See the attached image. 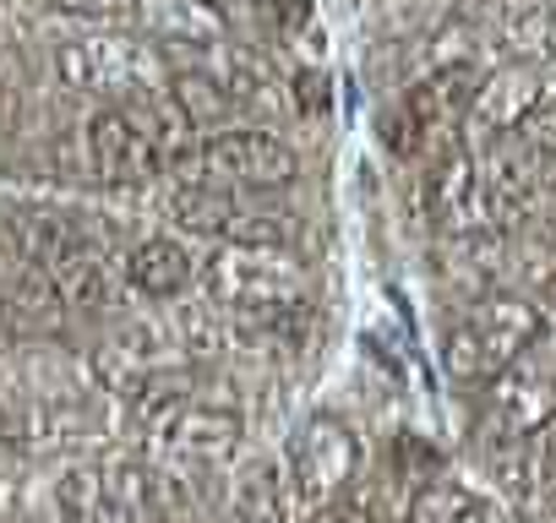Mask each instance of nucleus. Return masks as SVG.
<instances>
[{"instance_id":"obj_20","label":"nucleus","mask_w":556,"mask_h":523,"mask_svg":"<svg viewBox=\"0 0 556 523\" xmlns=\"http://www.w3.org/2000/svg\"><path fill=\"white\" fill-rule=\"evenodd\" d=\"M540 474L551 480V490H556V420L540 431Z\"/></svg>"},{"instance_id":"obj_6","label":"nucleus","mask_w":556,"mask_h":523,"mask_svg":"<svg viewBox=\"0 0 556 523\" xmlns=\"http://www.w3.org/2000/svg\"><path fill=\"white\" fill-rule=\"evenodd\" d=\"M491 196L502 202L507 218L529 213L545 191H556V110H534L529 120H518L507 137L480 142L475 153Z\"/></svg>"},{"instance_id":"obj_5","label":"nucleus","mask_w":556,"mask_h":523,"mask_svg":"<svg viewBox=\"0 0 556 523\" xmlns=\"http://www.w3.org/2000/svg\"><path fill=\"white\" fill-rule=\"evenodd\" d=\"M475 88H480V72L469 61H453V66H437L431 77H420L388 115V148L399 158H426L437 148L447 153L453 131L469 120Z\"/></svg>"},{"instance_id":"obj_21","label":"nucleus","mask_w":556,"mask_h":523,"mask_svg":"<svg viewBox=\"0 0 556 523\" xmlns=\"http://www.w3.org/2000/svg\"><path fill=\"white\" fill-rule=\"evenodd\" d=\"M202 7H213V12H218V7H229V0H202Z\"/></svg>"},{"instance_id":"obj_9","label":"nucleus","mask_w":556,"mask_h":523,"mask_svg":"<svg viewBox=\"0 0 556 523\" xmlns=\"http://www.w3.org/2000/svg\"><path fill=\"white\" fill-rule=\"evenodd\" d=\"M485 414L502 436H534L556 420V328H545L502 377L485 382Z\"/></svg>"},{"instance_id":"obj_4","label":"nucleus","mask_w":556,"mask_h":523,"mask_svg":"<svg viewBox=\"0 0 556 523\" xmlns=\"http://www.w3.org/2000/svg\"><path fill=\"white\" fill-rule=\"evenodd\" d=\"M273 191H224L202 180H180L169 191V213L180 229L207 234L218 245H290L295 213L267 202Z\"/></svg>"},{"instance_id":"obj_11","label":"nucleus","mask_w":556,"mask_h":523,"mask_svg":"<svg viewBox=\"0 0 556 523\" xmlns=\"http://www.w3.org/2000/svg\"><path fill=\"white\" fill-rule=\"evenodd\" d=\"M426 202H431V218L453 240L458 234H491L496 218H507L502 202L491 196V186H485V175H480V164H475L469 148H447L437 158V169L426 180Z\"/></svg>"},{"instance_id":"obj_7","label":"nucleus","mask_w":556,"mask_h":523,"mask_svg":"<svg viewBox=\"0 0 556 523\" xmlns=\"http://www.w3.org/2000/svg\"><path fill=\"white\" fill-rule=\"evenodd\" d=\"M295 175H301V158L290 142H278L273 131H256V126H224L197 142L180 180H202L224 191H285L295 186Z\"/></svg>"},{"instance_id":"obj_13","label":"nucleus","mask_w":556,"mask_h":523,"mask_svg":"<svg viewBox=\"0 0 556 523\" xmlns=\"http://www.w3.org/2000/svg\"><path fill=\"white\" fill-rule=\"evenodd\" d=\"M197 273H202V262L175 234H148L121 256V284L142 301H175L197 284Z\"/></svg>"},{"instance_id":"obj_2","label":"nucleus","mask_w":556,"mask_h":523,"mask_svg":"<svg viewBox=\"0 0 556 523\" xmlns=\"http://www.w3.org/2000/svg\"><path fill=\"white\" fill-rule=\"evenodd\" d=\"M50 72L61 88L104 99V104H131V99H153L169 88L175 66L164 61V50L131 28H93L77 39H61L50 55Z\"/></svg>"},{"instance_id":"obj_17","label":"nucleus","mask_w":556,"mask_h":523,"mask_svg":"<svg viewBox=\"0 0 556 523\" xmlns=\"http://www.w3.org/2000/svg\"><path fill=\"white\" fill-rule=\"evenodd\" d=\"M240 7L262 34H278V39H290L312 23V0H240Z\"/></svg>"},{"instance_id":"obj_18","label":"nucleus","mask_w":556,"mask_h":523,"mask_svg":"<svg viewBox=\"0 0 556 523\" xmlns=\"http://www.w3.org/2000/svg\"><path fill=\"white\" fill-rule=\"evenodd\" d=\"M229 523H285V496H278V480H273V474H256V480L240 490Z\"/></svg>"},{"instance_id":"obj_8","label":"nucleus","mask_w":556,"mask_h":523,"mask_svg":"<svg viewBox=\"0 0 556 523\" xmlns=\"http://www.w3.org/2000/svg\"><path fill=\"white\" fill-rule=\"evenodd\" d=\"M83 158H88L93 180H104V186H148V180H159L164 158H159V142H153L142 99L93 110L83 120Z\"/></svg>"},{"instance_id":"obj_15","label":"nucleus","mask_w":556,"mask_h":523,"mask_svg":"<svg viewBox=\"0 0 556 523\" xmlns=\"http://www.w3.org/2000/svg\"><path fill=\"white\" fill-rule=\"evenodd\" d=\"M404 523H491V507L453 480H431V485L415 490Z\"/></svg>"},{"instance_id":"obj_16","label":"nucleus","mask_w":556,"mask_h":523,"mask_svg":"<svg viewBox=\"0 0 556 523\" xmlns=\"http://www.w3.org/2000/svg\"><path fill=\"white\" fill-rule=\"evenodd\" d=\"M55 496H61V512L77 518V523H121V518H115L110 469H72Z\"/></svg>"},{"instance_id":"obj_1","label":"nucleus","mask_w":556,"mask_h":523,"mask_svg":"<svg viewBox=\"0 0 556 523\" xmlns=\"http://www.w3.org/2000/svg\"><path fill=\"white\" fill-rule=\"evenodd\" d=\"M197 284L235 322H278L312 301V273L290 245H218L202 262Z\"/></svg>"},{"instance_id":"obj_14","label":"nucleus","mask_w":556,"mask_h":523,"mask_svg":"<svg viewBox=\"0 0 556 523\" xmlns=\"http://www.w3.org/2000/svg\"><path fill=\"white\" fill-rule=\"evenodd\" d=\"M534 110H540V77H534V66H502V72L480 77L464 126H469L480 142H491V137H507V131H513L518 120H529Z\"/></svg>"},{"instance_id":"obj_19","label":"nucleus","mask_w":556,"mask_h":523,"mask_svg":"<svg viewBox=\"0 0 556 523\" xmlns=\"http://www.w3.org/2000/svg\"><path fill=\"white\" fill-rule=\"evenodd\" d=\"M306 523H371V512L355 501H323V507H312Z\"/></svg>"},{"instance_id":"obj_3","label":"nucleus","mask_w":556,"mask_h":523,"mask_svg":"<svg viewBox=\"0 0 556 523\" xmlns=\"http://www.w3.org/2000/svg\"><path fill=\"white\" fill-rule=\"evenodd\" d=\"M545 333L540 306H529L523 295H480L475 306H464V317L447 328L442 360L458 382H491L502 377L534 339Z\"/></svg>"},{"instance_id":"obj_10","label":"nucleus","mask_w":556,"mask_h":523,"mask_svg":"<svg viewBox=\"0 0 556 523\" xmlns=\"http://www.w3.org/2000/svg\"><path fill=\"white\" fill-rule=\"evenodd\" d=\"M142 425L159 436V447L180 458H218L240 442V409L207 404L191 393H159L142 404Z\"/></svg>"},{"instance_id":"obj_12","label":"nucleus","mask_w":556,"mask_h":523,"mask_svg":"<svg viewBox=\"0 0 556 523\" xmlns=\"http://www.w3.org/2000/svg\"><path fill=\"white\" fill-rule=\"evenodd\" d=\"M355 463H361V447L350 436V425L328 420V414H312L290 447V474H295V490L323 507V501H344L350 480H355Z\"/></svg>"}]
</instances>
